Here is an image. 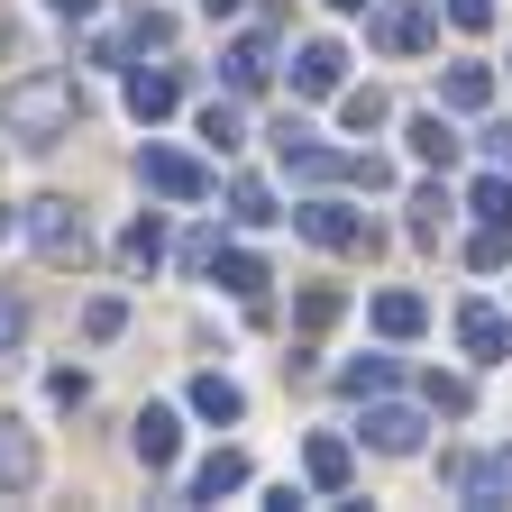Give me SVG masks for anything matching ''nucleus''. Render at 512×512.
I'll return each mask as SVG.
<instances>
[{"label": "nucleus", "mask_w": 512, "mask_h": 512, "mask_svg": "<svg viewBox=\"0 0 512 512\" xmlns=\"http://www.w3.org/2000/svg\"><path fill=\"white\" fill-rule=\"evenodd\" d=\"M229 220H238V229H266V220H284V211H275V192L256 183V174H238V183H229Z\"/></svg>", "instance_id": "nucleus-21"}, {"label": "nucleus", "mask_w": 512, "mask_h": 512, "mask_svg": "<svg viewBox=\"0 0 512 512\" xmlns=\"http://www.w3.org/2000/svg\"><path fill=\"white\" fill-rule=\"evenodd\" d=\"M10 46H19V28H10V10H0V55H10Z\"/></svg>", "instance_id": "nucleus-39"}, {"label": "nucleus", "mask_w": 512, "mask_h": 512, "mask_svg": "<svg viewBox=\"0 0 512 512\" xmlns=\"http://www.w3.org/2000/svg\"><path fill=\"white\" fill-rule=\"evenodd\" d=\"M421 320H430L421 293H375V330H384V339H421Z\"/></svg>", "instance_id": "nucleus-19"}, {"label": "nucleus", "mask_w": 512, "mask_h": 512, "mask_svg": "<svg viewBox=\"0 0 512 512\" xmlns=\"http://www.w3.org/2000/svg\"><path fill=\"white\" fill-rule=\"evenodd\" d=\"M128 448H138V467L156 476V467H174V448H183V421L147 403V412H138V430H128Z\"/></svg>", "instance_id": "nucleus-12"}, {"label": "nucleus", "mask_w": 512, "mask_h": 512, "mask_svg": "<svg viewBox=\"0 0 512 512\" xmlns=\"http://www.w3.org/2000/svg\"><path fill=\"white\" fill-rule=\"evenodd\" d=\"M83 394H92L83 366H55V403H64V412H83Z\"/></svg>", "instance_id": "nucleus-36"}, {"label": "nucleus", "mask_w": 512, "mask_h": 512, "mask_svg": "<svg viewBox=\"0 0 512 512\" xmlns=\"http://www.w3.org/2000/svg\"><path fill=\"white\" fill-rule=\"evenodd\" d=\"M293 229H302L311 247H330V256H357V247H366V220H357L348 202H302Z\"/></svg>", "instance_id": "nucleus-6"}, {"label": "nucleus", "mask_w": 512, "mask_h": 512, "mask_svg": "<svg viewBox=\"0 0 512 512\" xmlns=\"http://www.w3.org/2000/svg\"><path fill=\"white\" fill-rule=\"evenodd\" d=\"M503 256H512V229H494V220H485V229L467 238V266H476V275H494Z\"/></svg>", "instance_id": "nucleus-29"}, {"label": "nucleus", "mask_w": 512, "mask_h": 512, "mask_svg": "<svg viewBox=\"0 0 512 512\" xmlns=\"http://www.w3.org/2000/svg\"><path fill=\"white\" fill-rule=\"evenodd\" d=\"M119 256H128V266H138V275H147V266H156V256H165V220H156V211H147V220H128V238H119Z\"/></svg>", "instance_id": "nucleus-26"}, {"label": "nucleus", "mask_w": 512, "mask_h": 512, "mask_svg": "<svg viewBox=\"0 0 512 512\" xmlns=\"http://www.w3.org/2000/svg\"><path fill=\"white\" fill-rule=\"evenodd\" d=\"M302 476H311V494H348V439H330V430H320V439H302Z\"/></svg>", "instance_id": "nucleus-14"}, {"label": "nucleus", "mask_w": 512, "mask_h": 512, "mask_svg": "<svg viewBox=\"0 0 512 512\" xmlns=\"http://www.w3.org/2000/svg\"><path fill=\"white\" fill-rule=\"evenodd\" d=\"M339 83H348V55H339L330 37H311V46L293 55V92H302V101H330Z\"/></svg>", "instance_id": "nucleus-10"}, {"label": "nucleus", "mask_w": 512, "mask_h": 512, "mask_svg": "<svg viewBox=\"0 0 512 512\" xmlns=\"http://www.w3.org/2000/svg\"><path fill=\"white\" fill-rule=\"evenodd\" d=\"M458 348H467L476 366H503V357H512V320H503L494 302H467V311H458Z\"/></svg>", "instance_id": "nucleus-8"}, {"label": "nucleus", "mask_w": 512, "mask_h": 512, "mask_svg": "<svg viewBox=\"0 0 512 512\" xmlns=\"http://www.w3.org/2000/svg\"><path fill=\"white\" fill-rule=\"evenodd\" d=\"M74 119H83L74 74H19L10 92H0V138H19V147H55V138H74Z\"/></svg>", "instance_id": "nucleus-1"}, {"label": "nucleus", "mask_w": 512, "mask_h": 512, "mask_svg": "<svg viewBox=\"0 0 512 512\" xmlns=\"http://www.w3.org/2000/svg\"><path fill=\"white\" fill-rule=\"evenodd\" d=\"M458 147H467V138H458V128H448L439 110H421V119H412V156H421L430 174H448V165H458Z\"/></svg>", "instance_id": "nucleus-17"}, {"label": "nucleus", "mask_w": 512, "mask_h": 512, "mask_svg": "<svg viewBox=\"0 0 512 512\" xmlns=\"http://www.w3.org/2000/svg\"><path fill=\"white\" fill-rule=\"evenodd\" d=\"M202 138H211V147L229 156V147L247 138V128H238V110H229V101H211V110H202Z\"/></svg>", "instance_id": "nucleus-32"}, {"label": "nucleus", "mask_w": 512, "mask_h": 512, "mask_svg": "<svg viewBox=\"0 0 512 512\" xmlns=\"http://www.w3.org/2000/svg\"><path fill=\"white\" fill-rule=\"evenodd\" d=\"M247 485V448H211L202 467H192V503H220V494H238Z\"/></svg>", "instance_id": "nucleus-15"}, {"label": "nucleus", "mask_w": 512, "mask_h": 512, "mask_svg": "<svg viewBox=\"0 0 512 512\" xmlns=\"http://www.w3.org/2000/svg\"><path fill=\"white\" fill-rule=\"evenodd\" d=\"M439 101H448V110H485V101H494V74H485V64H448Z\"/></svg>", "instance_id": "nucleus-22"}, {"label": "nucleus", "mask_w": 512, "mask_h": 512, "mask_svg": "<svg viewBox=\"0 0 512 512\" xmlns=\"http://www.w3.org/2000/svg\"><path fill=\"white\" fill-rule=\"evenodd\" d=\"M174 101H183V74H174V64H128V119L156 128Z\"/></svg>", "instance_id": "nucleus-9"}, {"label": "nucleus", "mask_w": 512, "mask_h": 512, "mask_svg": "<svg viewBox=\"0 0 512 512\" xmlns=\"http://www.w3.org/2000/svg\"><path fill=\"white\" fill-rule=\"evenodd\" d=\"M448 28H467V37H485V28H494V0H448Z\"/></svg>", "instance_id": "nucleus-35"}, {"label": "nucleus", "mask_w": 512, "mask_h": 512, "mask_svg": "<svg viewBox=\"0 0 512 512\" xmlns=\"http://www.w3.org/2000/svg\"><path fill=\"white\" fill-rule=\"evenodd\" d=\"M485 156H494V165H512V119H494V128H485Z\"/></svg>", "instance_id": "nucleus-37"}, {"label": "nucleus", "mask_w": 512, "mask_h": 512, "mask_svg": "<svg viewBox=\"0 0 512 512\" xmlns=\"http://www.w3.org/2000/svg\"><path fill=\"white\" fill-rule=\"evenodd\" d=\"M330 320H339V284H311L302 293V330H330Z\"/></svg>", "instance_id": "nucleus-33"}, {"label": "nucleus", "mask_w": 512, "mask_h": 512, "mask_svg": "<svg viewBox=\"0 0 512 512\" xmlns=\"http://www.w3.org/2000/svg\"><path fill=\"white\" fill-rule=\"evenodd\" d=\"M375 46L384 55H421L430 46V10H421V0H384V10H375Z\"/></svg>", "instance_id": "nucleus-11"}, {"label": "nucleus", "mask_w": 512, "mask_h": 512, "mask_svg": "<svg viewBox=\"0 0 512 512\" xmlns=\"http://www.w3.org/2000/svg\"><path fill=\"white\" fill-rule=\"evenodd\" d=\"M119 330H128V302L119 293H92L83 302V339H119Z\"/></svg>", "instance_id": "nucleus-28"}, {"label": "nucleus", "mask_w": 512, "mask_h": 512, "mask_svg": "<svg viewBox=\"0 0 512 512\" xmlns=\"http://www.w3.org/2000/svg\"><path fill=\"white\" fill-rule=\"evenodd\" d=\"M220 74H229V92H266V74H275V46H266V37H238V46L220 55Z\"/></svg>", "instance_id": "nucleus-16"}, {"label": "nucleus", "mask_w": 512, "mask_h": 512, "mask_svg": "<svg viewBox=\"0 0 512 512\" xmlns=\"http://www.w3.org/2000/svg\"><path fill=\"white\" fill-rule=\"evenodd\" d=\"M147 46H174V19H165V10H138V19H128V37H119V46H101L92 64H119V55H147Z\"/></svg>", "instance_id": "nucleus-18"}, {"label": "nucleus", "mask_w": 512, "mask_h": 512, "mask_svg": "<svg viewBox=\"0 0 512 512\" xmlns=\"http://www.w3.org/2000/svg\"><path fill=\"white\" fill-rule=\"evenodd\" d=\"M202 10H211V19H229V10H238V0H202Z\"/></svg>", "instance_id": "nucleus-40"}, {"label": "nucleus", "mask_w": 512, "mask_h": 512, "mask_svg": "<svg viewBox=\"0 0 512 512\" xmlns=\"http://www.w3.org/2000/svg\"><path fill=\"white\" fill-rule=\"evenodd\" d=\"M403 211H412V220H403V229H412V247H439V229H448V192H439V183H421Z\"/></svg>", "instance_id": "nucleus-20"}, {"label": "nucleus", "mask_w": 512, "mask_h": 512, "mask_svg": "<svg viewBox=\"0 0 512 512\" xmlns=\"http://www.w3.org/2000/svg\"><path fill=\"white\" fill-rule=\"evenodd\" d=\"M330 10H375V0H330Z\"/></svg>", "instance_id": "nucleus-41"}, {"label": "nucleus", "mask_w": 512, "mask_h": 512, "mask_svg": "<svg viewBox=\"0 0 512 512\" xmlns=\"http://www.w3.org/2000/svg\"><path fill=\"white\" fill-rule=\"evenodd\" d=\"M439 476L458 503H503L512 494V448H494V458H439Z\"/></svg>", "instance_id": "nucleus-4"}, {"label": "nucleus", "mask_w": 512, "mask_h": 512, "mask_svg": "<svg viewBox=\"0 0 512 512\" xmlns=\"http://www.w3.org/2000/svg\"><path fill=\"white\" fill-rule=\"evenodd\" d=\"M192 412H202V421H238V412H247V394H238L229 375H192Z\"/></svg>", "instance_id": "nucleus-23"}, {"label": "nucleus", "mask_w": 512, "mask_h": 512, "mask_svg": "<svg viewBox=\"0 0 512 512\" xmlns=\"http://www.w3.org/2000/svg\"><path fill=\"white\" fill-rule=\"evenodd\" d=\"M19 220H28V238H37V256H46V266H83V256H92V229H83V211L64 202V192L28 202Z\"/></svg>", "instance_id": "nucleus-2"}, {"label": "nucleus", "mask_w": 512, "mask_h": 512, "mask_svg": "<svg viewBox=\"0 0 512 512\" xmlns=\"http://www.w3.org/2000/svg\"><path fill=\"white\" fill-rule=\"evenodd\" d=\"M384 384H394V357H357V366H339V394H384Z\"/></svg>", "instance_id": "nucleus-27"}, {"label": "nucleus", "mask_w": 512, "mask_h": 512, "mask_svg": "<svg viewBox=\"0 0 512 512\" xmlns=\"http://www.w3.org/2000/svg\"><path fill=\"white\" fill-rule=\"evenodd\" d=\"M0 238H10V211H0Z\"/></svg>", "instance_id": "nucleus-42"}, {"label": "nucleus", "mask_w": 512, "mask_h": 512, "mask_svg": "<svg viewBox=\"0 0 512 512\" xmlns=\"http://www.w3.org/2000/svg\"><path fill=\"white\" fill-rule=\"evenodd\" d=\"M275 156H284V174H302V183H348V156H339V147H320L302 119L275 128Z\"/></svg>", "instance_id": "nucleus-3"}, {"label": "nucleus", "mask_w": 512, "mask_h": 512, "mask_svg": "<svg viewBox=\"0 0 512 512\" xmlns=\"http://www.w3.org/2000/svg\"><path fill=\"white\" fill-rule=\"evenodd\" d=\"M46 10H64V19H92V10H101V0H46Z\"/></svg>", "instance_id": "nucleus-38"}, {"label": "nucleus", "mask_w": 512, "mask_h": 512, "mask_svg": "<svg viewBox=\"0 0 512 512\" xmlns=\"http://www.w3.org/2000/svg\"><path fill=\"white\" fill-rule=\"evenodd\" d=\"M19 339H28V302H19V293H0V366L19 357Z\"/></svg>", "instance_id": "nucleus-30"}, {"label": "nucleus", "mask_w": 512, "mask_h": 512, "mask_svg": "<svg viewBox=\"0 0 512 512\" xmlns=\"http://www.w3.org/2000/svg\"><path fill=\"white\" fill-rule=\"evenodd\" d=\"M211 275H220V284H229L238 302H266V266H256L247 247H220V266H211Z\"/></svg>", "instance_id": "nucleus-24"}, {"label": "nucleus", "mask_w": 512, "mask_h": 512, "mask_svg": "<svg viewBox=\"0 0 512 512\" xmlns=\"http://www.w3.org/2000/svg\"><path fill=\"white\" fill-rule=\"evenodd\" d=\"M339 119L357 128V138H366V128H384V92H375V83H366V92H348V101H339Z\"/></svg>", "instance_id": "nucleus-31"}, {"label": "nucleus", "mask_w": 512, "mask_h": 512, "mask_svg": "<svg viewBox=\"0 0 512 512\" xmlns=\"http://www.w3.org/2000/svg\"><path fill=\"white\" fill-rule=\"evenodd\" d=\"M183 266L211 275V266H220V229H192V238H183Z\"/></svg>", "instance_id": "nucleus-34"}, {"label": "nucleus", "mask_w": 512, "mask_h": 512, "mask_svg": "<svg viewBox=\"0 0 512 512\" xmlns=\"http://www.w3.org/2000/svg\"><path fill=\"white\" fill-rule=\"evenodd\" d=\"M467 211H476V220H494V229H512V174H476Z\"/></svg>", "instance_id": "nucleus-25"}, {"label": "nucleus", "mask_w": 512, "mask_h": 512, "mask_svg": "<svg viewBox=\"0 0 512 512\" xmlns=\"http://www.w3.org/2000/svg\"><path fill=\"white\" fill-rule=\"evenodd\" d=\"M421 430H430V421H421L412 403H375V394H366V448H384V458H412Z\"/></svg>", "instance_id": "nucleus-7"}, {"label": "nucleus", "mask_w": 512, "mask_h": 512, "mask_svg": "<svg viewBox=\"0 0 512 512\" xmlns=\"http://www.w3.org/2000/svg\"><path fill=\"white\" fill-rule=\"evenodd\" d=\"M28 485H37V439H28V421L0 412V494H28Z\"/></svg>", "instance_id": "nucleus-13"}, {"label": "nucleus", "mask_w": 512, "mask_h": 512, "mask_svg": "<svg viewBox=\"0 0 512 512\" xmlns=\"http://www.w3.org/2000/svg\"><path fill=\"white\" fill-rule=\"evenodd\" d=\"M138 183L165 192V202H202V192H211V174L192 156H174V147H138Z\"/></svg>", "instance_id": "nucleus-5"}]
</instances>
